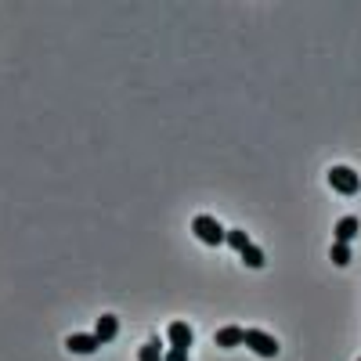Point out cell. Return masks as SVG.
<instances>
[{"instance_id":"14","label":"cell","mask_w":361,"mask_h":361,"mask_svg":"<svg viewBox=\"0 0 361 361\" xmlns=\"http://www.w3.org/2000/svg\"><path fill=\"white\" fill-rule=\"evenodd\" d=\"M357 361H361V357H357Z\"/></svg>"},{"instance_id":"6","label":"cell","mask_w":361,"mask_h":361,"mask_svg":"<svg viewBox=\"0 0 361 361\" xmlns=\"http://www.w3.org/2000/svg\"><path fill=\"white\" fill-rule=\"evenodd\" d=\"M214 343L224 347V350H231L238 343H246V329L243 325H224V329H217V333H214Z\"/></svg>"},{"instance_id":"7","label":"cell","mask_w":361,"mask_h":361,"mask_svg":"<svg viewBox=\"0 0 361 361\" xmlns=\"http://www.w3.org/2000/svg\"><path fill=\"white\" fill-rule=\"evenodd\" d=\"M116 333H119V322H116V314H98L94 336H98L102 343H112V340H116Z\"/></svg>"},{"instance_id":"3","label":"cell","mask_w":361,"mask_h":361,"mask_svg":"<svg viewBox=\"0 0 361 361\" xmlns=\"http://www.w3.org/2000/svg\"><path fill=\"white\" fill-rule=\"evenodd\" d=\"M246 347L257 354V357H279V340L271 336V333H264V329H246Z\"/></svg>"},{"instance_id":"2","label":"cell","mask_w":361,"mask_h":361,"mask_svg":"<svg viewBox=\"0 0 361 361\" xmlns=\"http://www.w3.org/2000/svg\"><path fill=\"white\" fill-rule=\"evenodd\" d=\"M329 185H333V192H340V195H357L361 192V177L350 166H333L329 170Z\"/></svg>"},{"instance_id":"11","label":"cell","mask_w":361,"mask_h":361,"mask_svg":"<svg viewBox=\"0 0 361 361\" xmlns=\"http://www.w3.org/2000/svg\"><path fill=\"white\" fill-rule=\"evenodd\" d=\"M329 257H333V264H336V267H347V264H350V246H347V243H333Z\"/></svg>"},{"instance_id":"4","label":"cell","mask_w":361,"mask_h":361,"mask_svg":"<svg viewBox=\"0 0 361 361\" xmlns=\"http://www.w3.org/2000/svg\"><path fill=\"white\" fill-rule=\"evenodd\" d=\"M166 340H170V347H177V350H188V347L195 343V333H192L188 322H170Z\"/></svg>"},{"instance_id":"10","label":"cell","mask_w":361,"mask_h":361,"mask_svg":"<svg viewBox=\"0 0 361 361\" xmlns=\"http://www.w3.org/2000/svg\"><path fill=\"white\" fill-rule=\"evenodd\" d=\"M238 257H243V264H246V267H257V271L264 267V250H260V246H253V243H250L243 253H238Z\"/></svg>"},{"instance_id":"9","label":"cell","mask_w":361,"mask_h":361,"mask_svg":"<svg viewBox=\"0 0 361 361\" xmlns=\"http://www.w3.org/2000/svg\"><path fill=\"white\" fill-rule=\"evenodd\" d=\"M137 361H163V343H159V336H152V340L141 347Z\"/></svg>"},{"instance_id":"5","label":"cell","mask_w":361,"mask_h":361,"mask_svg":"<svg viewBox=\"0 0 361 361\" xmlns=\"http://www.w3.org/2000/svg\"><path fill=\"white\" fill-rule=\"evenodd\" d=\"M102 347V340L94 336V333H73L69 340H66V350L69 354H94Z\"/></svg>"},{"instance_id":"8","label":"cell","mask_w":361,"mask_h":361,"mask_svg":"<svg viewBox=\"0 0 361 361\" xmlns=\"http://www.w3.org/2000/svg\"><path fill=\"white\" fill-rule=\"evenodd\" d=\"M357 228H361L357 217H340V221H336V231H333L336 243H347V246H350L354 238H357Z\"/></svg>"},{"instance_id":"13","label":"cell","mask_w":361,"mask_h":361,"mask_svg":"<svg viewBox=\"0 0 361 361\" xmlns=\"http://www.w3.org/2000/svg\"><path fill=\"white\" fill-rule=\"evenodd\" d=\"M163 361H188V350H177V347H170V350L163 354Z\"/></svg>"},{"instance_id":"1","label":"cell","mask_w":361,"mask_h":361,"mask_svg":"<svg viewBox=\"0 0 361 361\" xmlns=\"http://www.w3.org/2000/svg\"><path fill=\"white\" fill-rule=\"evenodd\" d=\"M192 231H195V238L202 246H224L228 243V228H221V221L209 217V214H199L192 221Z\"/></svg>"},{"instance_id":"12","label":"cell","mask_w":361,"mask_h":361,"mask_svg":"<svg viewBox=\"0 0 361 361\" xmlns=\"http://www.w3.org/2000/svg\"><path fill=\"white\" fill-rule=\"evenodd\" d=\"M228 246H231V250H238V253H243V250L250 246V235H246L243 228H231V231H228Z\"/></svg>"}]
</instances>
